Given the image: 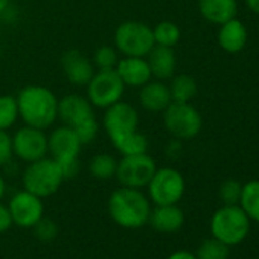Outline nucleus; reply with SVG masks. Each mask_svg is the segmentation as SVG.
Wrapping results in <instances>:
<instances>
[{
	"instance_id": "obj_1",
	"label": "nucleus",
	"mask_w": 259,
	"mask_h": 259,
	"mask_svg": "<svg viewBox=\"0 0 259 259\" xmlns=\"http://www.w3.org/2000/svg\"><path fill=\"white\" fill-rule=\"evenodd\" d=\"M139 116L133 105L126 102H116L107 107L104 114V128L122 156L147 153L148 142L144 135L138 133Z\"/></svg>"
},
{
	"instance_id": "obj_2",
	"label": "nucleus",
	"mask_w": 259,
	"mask_h": 259,
	"mask_svg": "<svg viewBox=\"0 0 259 259\" xmlns=\"http://www.w3.org/2000/svg\"><path fill=\"white\" fill-rule=\"evenodd\" d=\"M108 213L111 220L125 229H139L150 220V200L135 188H119L108 198Z\"/></svg>"
},
{
	"instance_id": "obj_3",
	"label": "nucleus",
	"mask_w": 259,
	"mask_h": 259,
	"mask_svg": "<svg viewBox=\"0 0 259 259\" xmlns=\"http://www.w3.org/2000/svg\"><path fill=\"white\" fill-rule=\"evenodd\" d=\"M16 99L19 114L29 126L45 130L51 126L58 116V99L46 87L28 85Z\"/></svg>"
},
{
	"instance_id": "obj_4",
	"label": "nucleus",
	"mask_w": 259,
	"mask_h": 259,
	"mask_svg": "<svg viewBox=\"0 0 259 259\" xmlns=\"http://www.w3.org/2000/svg\"><path fill=\"white\" fill-rule=\"evenodd\" d=\"M58 116L70 128L75 130L79 141L89 144L98 133V122L92 110L90 101L79 95H67L58 101Z\"/></svg>"
},
{
	"instance_id": "obj_5",
	"label": "nucleus",
	"mask_w": 259,
	"mask_h": 259,
	"mask_svg": "<svg viewBox=\"0 0 259 259\" xmlns=\"http://www.w3.org/2000/svg\"><path fill=\"white\" fill-rule=\"evenodd\" d=\"M250 230V218L242 207L233 204L218 209L210 220L212 236L226 245H235L245 239Z\"/></svg>"
},
{
	"instance_id": "obj_6",
	"label": "nucleus",
	"mask_w": 259,
	"mask_h": 259,
	"mask_svg": "<svg viewBox=\"0 0 259 259\" xmlns=\"http://www.w3.org/2000/svg\"><path fill=\"white\" fill-rule=\"evenodd\" d=\"M22 180L26 191L40 198H45L54 195L60 189L64 176L57 160L43 157L37 162L29 163V166L23 172Z\"/></svg>"
},
{
	"instance_id": "obj_7",
	"label": "nucleus",
	"mask_w": 259,
	"mask_h": 259,
	"mask_svg": "<svg viewBox=\"0 0 259 259\" xmlns=\"http://www.w3.org/2000/svg\"><path fill=\"white\" fill-rule=\"evenodd\" d=\"M117 49L126 57H145L154 48L153 29L141 22H125L114 34Z\"/></svg>"
},
{
	"instance_id": "obj_8",
	"label": "nucleus",
	"mask_w": 259,
	"mask_h": 259,
	"mask_svg": "<svg viewBox=\"0 0 259 259\" xmlns=\"http://www.w3.org/2000/svg\"><path fill=\"white\" fill-rule=\"evenodd\" d=\"M165 125L168 132L179 139H192L201 130V116L189 102H171L165 110Z\"/></svg>"
},
{
	"instance_id": "obj_9",
	"label": "nucleus",
	"mask_w": 259,
	"mask_h": 259,
	"mask_svg": "<svg viewBox=\"0 0 259 259\" xmlns=\"http://www.w3.org/2000/svg\"><path fill=\"white\" fill-rule=\"evenodd\" d=\"M125 84L117 75L116 69H101L98 73H93L92 79L87 84L89 101L101 108H107L120 101L123 95Z\"/></svg>"
},
{
	"instance_id": "obj_10",
	"label": "nucleus",
	"mask_w": 259,
	"mask_h": 259,
	"mask_svg": "<svg viewBox=\"0 0 259 259\" xmlns=\"http://www.w3.org/2000/svg\"><path fill=\"white\" fill-rule=\"evenodd\" d=\"M156 169L154 160L147 153L123 156L122 160L117 162L116 177L125 188L141 189L148 186Z\"/></svg>"
},
{
	"instance_id": "obj_11",
	"label": "nucleus",
	"mask_w": 259,
	"mask_h": 259,
	"mask_svg": "<svg viewBox=\"0 0 259 259\" xmlns=\"http://www.w3.org/2000/svg\"><path fill=\"white\" fill-rule=\"evenodd\" d=\"M185 194V179L172 168L156 169L148 183L150 200L156 206L177 204Z\"/></svg>"
},
{
	"instance_id": "obj_12",
	"label": "nucleus",
	"mask_w": 259,
	"mask_h": 259,
	"mask_svg": "<svg viewBox=\"0 0 259 259\" xmlns=\"http://www.w3.org/2000/svg\"><path fill=\"white\" fill-rule=\"evenodd\" d=\"M8 209L13 218V224L23 229H32L45 217V206L41 198L26 189L13 195Z\"/></svg>"
},
{
	"instance_id": "obj_13",
	"label": "nucleus",
	"mask_w": 259,
	"mask_h": 259,
	"mask_svg": "<svg viewBox=\"0 0 259 259\" xmlns=\"http://www.w3.org/2000/svg\"><path fill=\"white\" fill-rule=\"evenodd\" d=\"M13 151L14 154L28 162H37L46 157L48 153V138L43 133V130L35 126H23L13 138Z\"/></svg>"
},
{
	"instance_id": "obj_14",
	"label": "nucleus",
	"mask_w": 259,
	"mask_h": 259,
	"mask_svg": "<svg viewBox=\"0 0 259 259\" xmlns=\"http://www.w3.org/2000/svg\"><path fill=\"white\" fill-rule=\"evenodd\" d=\"M81 145L82 142L79 141L75 130L67 125L54 130L48 139V151H51L52 159L57 160L60 166L78 162Z\"/></svg>"
},
{
	"instance_id": "obj_15",
	"label": "nucleus",
	"mask_w": 259,
	"mask_h": 259,
	"mask_svg": "<svg viewBox=\"0 0 259 259\" xmlns=\"http://www.w3.org/2000/svg\"><path fill=\"white\" fill-rule=\"evenodd\" d=\"M116 72L123 84L130 87H142L151 78L150 66L142 57H126L117 61Z\"/></svg>"
},
{
	"instance_id": "obj_16",
	"label": "nucleus",
	"mask_w": 259,
	"mask_h": 259,
	"mask_svg": "<svg viewBox=\"0 0 259 259\" xmlns=\"http://www.w3.org/2000/svg\"><path fill=\"white\" fill-rule=\"evenodd\" d=\"M61 64L67 79L75 85H87L93 76V66L92 63L79 52V51H67L63 58Z\"/></svg>"
},
{
	"instance_id": "obj_17",
	"label": "nucleus",
	"mask_w": 259,
	"mask_h": 259,
	"mask_svg": "<svg viewBox=\"0 0 259 259\" xmlns=\"http://www.w3.org/2000/svg\"><path fill=\"white\" fill-rule=\"evenodd\" d=\"M148 223L157 232L174 233L182 229L185 223V215H183V210L177 207L176 204L156 206V209H151Z\"/></svg>"
},
{
	"instance_id": "obj_18",
	"label": "nucleus",
	"mask_w": 259,
	"mask_h": 259,
	"mask_svg": "<svg viewBox=\"0 0 259 259\" xmlns=\"http://www.w3.org/2000/svg\"><path fill=\"white\" fill-rule=\"evenodd\" d=\"M148 66L151 70V76L159 79H168L174 75L176 70V54L172 48L154 45V48L148 54Z\"/></svg>"
},
{
	"instance_id": "obj_19",
	"label": "nucleus",
	"mask_w": 259,
	"mask_h": 259,
	"mask_svg": "<svg viewBox=\"0 0 259 259\" xmlns=\"http://www.w3.org/2000/svg\"><path fill=\"white\" fill-rule=\"evenodd\" d=\"M218 41L220 46L229 54H236L242 51L247 43V29L244 23L236 19L223 23L218 32Z\"/></svg>"
},
{
	"instance_id": "obj_20",
	"label": "nucleus",
	"mask_w": 259,
	"mask_h": 259,
	"mask_svg": "<svg viewBox=\"0 0 259 259\" xmlns=\"http://www.w3.org/2000/svg\"><path fill=\"white\" fill-rule=\"evenodd\" d=\"M201 16L217 25H223L235 19L238 5L236 0H198Z\"/></svg>"
},
{
	"instance_id": "obj_21",
	"label": "nucleus",
	"mask_w": 259,
	"mask_h": 259,
	"mask_svg": "<svg viewBox=\"0 0 259 259\" xmlns=\"http://www.w3.org/2000/svg\"><path fill=\"white\" fill-rule=\"evenodd\" d=\"M139 99L142 107L153 113L163 111L172 102L169 87L162 82H147L145 85H142Z\"/></svg>"
},
{
	"instance_id": "obj_22",
	"label": "nucleus",
	"mask_w": 259,
	"mask_h": 259,
	"mask_svg": "<svg viewBox=\"0 0 259 259\" xmlns=\"http://www.w3.org/2000/svg\"><path fill=\"white\" fill-rule=\"evenodd\" d=\"M239 203L250 220L259 221V180L248 182L242 186Z\"/></svg>"
},
{
	"instance_id": "obj_23",
	"label": "nucleus",
	"mask_w": 259,
	"mask_h": 259,
	"mask_svg": "<svg viewBox=\"0 0 259 259\" xmlns=\"http://www.w3.org/2000/svg\"><path fill=\"white\" fill-rule=\"evenodd\" d=\"M172 102H189L197 95V82L188 75H179L169 87Z\"/></svg>"
},
{
	"instance_id": "obj_24",
	"label": "nucleus",
	"mask_w": 259,
	"mask_h": 259,
	"mask_svg": "<svg viewBox=\"0 0 259 259\" xmlns=\"http://www.w3.org/2000/svg\"><path fill=\"white\" fill-rule=\"evenodd\" d=\"M116 168H117V160L110 154H98L90 160L89 165L90 174L99 180H107L116 176Z\"/></svg>"
},
{
	"instance_id": "obj_25",
	"label": "nucleus",
	"mask_w": 259,
	"mask_h": 259,
	"mask_svg": "<svg viewBox=\"0 0 259 259\" xmlns=\"http://www.w3.org/2000/svg\"><path fill=\"white\" fill-rule=\"evenodd\" d=\"M197 259H227L229 245L218 241L217 238L206 239L197 250Z\"/></svg>"
},
{
	"instance_id": "obj_26",
	"label": "nucleus",
	"mask_w": 259,
	"mask_h": 259,
	"mask_svg": "<svg viewBox=\"0 0 259 259\" xmlns=\"http://www.w3.org/2000/svg\"><path fill=\"white\" fill-rule=\"evenodd\" d=\"M153 35H154L156 45L172 48L180 38V31L177 25H174L172 22H162L156 26V29L153 31Z\"/></svg>"
},
{
	"instance_id": "obj_27",
	"label": "nucleus",
	"mask_w": 259,
	"mask_h": 259,
	"mask_svg": "<svg viewBox=\"0 0 259 259\" xmlns=\"http://www.w3.org/2000/svg\"><path fill=\"white\" fill-rule=\"evenodd\" d=\"M19 116L17 99L14 96H0V130L10 128Z\"/></svg>"
},
{
	"instance_id": "obj_28",
	"label": "nucleus",
	"mask_w": 259,
	"mask_h": 259,
	"mask_svg": "<svg viewBox=\"0 0 259 259\" xmlns=\"http://www.w3.org/2000/svg\"><path fill=\"white\" fill-rule=\"evenodd\" d=\"M241 194H242V186L236 180H226L220 188V198L226 206L238 204L241 200Z\"/></svg>"
},
{
	"instance_id": "obj_29",
	"label": "nucleus",
	"mask_w": 259,
	"mask_h": 259,
	"mask_svg": "<svg viewBox=\"0 0 259 259\" xmlns=\"http://www.w3.org/2000/svg\"><path fill=\"white\" fill-rule=\"evenodd\" d=\"M34 235L41 241V242H52L58 236V226L54 220L49 218H41L34 227Z\"/></svg>"
},
{
	"instance_id": "obj_30",
	"label": "nucleus",
	"mask_w": 259,
	"mask_h": 259,
	"mask_svg": "<svg viewBox=\"0 0 259 259\" xmlns=\"http://www.w3.org/2000/svg\"><path fill=\"white\" fill-rule=\"evenodd\" d=\"M95 64L101 69H114L117 64V57L113 48L110 46H102L95 52Z\"/></svg>"
},
{
	"instance_id": "obj_31",
	"label": "nucleus",
	"mask_w": 259,
	"mask_h": 259,
	"mask_svg": "<svg viewBox=\"0 0 259 259\" xmlns=\"http://www.w3.org/2000/svg\"><path fill=\"white\" fill-rule=\"evenodd\" d=\"M13 139L11 136L5 132L0 130V166H4L11 162L13 159Z\"/></svg>"
},
{
	"instance_id": "obj_32",
	"label": "nucleus",
	"mask_w": 259,
	"mask_h": 259,
	"mask_svg": "<svg viewBox=\"0 0 259 259\" xmlns=\"http://www.w3.org/2000/svg\"><path fill=\"white\" fill-rule=\"evenodd\" d=\"M11 226H13V218H11L10 209L8 206H4L0 203V233L10 230Z\"/></svg>"
},
{
	"instance_id": "obj_33",
	"label": "nucleus",
	"mask_w": 259,
	"mask_h": 259,
	"mask_svg": "<svg viewBox=\"0 0 259 259\" xmlns=\"http://www.w3.org/2000/svg\"><path fill=\"white\" fill-rule=\"evenodd\" d=\"M168 259H197V256L194 253H191V251L179 250V251H174L172 254H169Z\"/></svg>"
},
{
	"instance_id": "obj_34",
	"label": "nucleus",
	"mask_w": 259,
	"mask_h": 259,
	"mask_svg": "<svg viewBox=\"0 0 259 259\" xmlns=\"http://www.w3.org/2000/svg\"><path fill=\"white\" fill-rule=\"evenodd\" d=\"M248 10H251L254 14H259V0H245Z\"/></svg>"
},
{
	"instance_id": "obj_35",
	"label": "nucleus",
	"mask_w": 259,
	"mask_h": 259,
	"mask_svg": "<svg viewBox=\"0 0 259 259\" xmlns=\"http://www.w3.org/2000/svg\"><path fill=\"white\" fill-rule=\"evenodd\" d=\"M5 192H7V185H5V180H4V177L0 176V200L4 198Z\"/></svg>"
},
{
	"instance_id": "obj_36",
	"label": "nucleus",
	"mask_w": 259,
	"mask_h": 259,
	"mask_svg": "<svg viewBox=\"0 0 259 259\" xmlns=\"http://www.w3.org/2000/svg\"><path fill=\"white\" fill-rule=\"evenodd\" d=\"M8 2H10V0H0V14H2V13L7 10V7H8Z\"/></svg>"
}]
</instances>
